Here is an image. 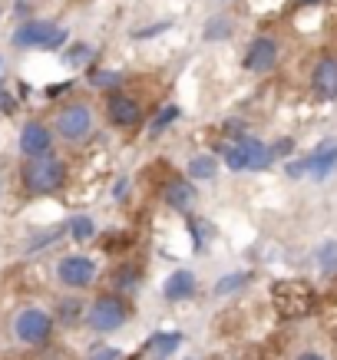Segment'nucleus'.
Instances as JSON below:
<instances>
[{
	"mask_svg": "<svg viewBox=\"0 0 337 360\" xmlns=\"http://www.w3.org/2000/svg\"><path fill=\"white\" fill-rule=\"evenodd\" d=\"M66 182V165L56 159V155H33L23 165V186L33 195H50L56 188H63Z\"/></svg>",
	"mask_w": 337,
	"mask_h": 360,
	"instance_id": "1",
	"label": "nucleus"
},
{
	"mask_svg": "<svg viewBox=\"0 0 337 360\" xmlns=\"http://www.w3.org/2000/svg\"><path fill=\"white\" fill-rule=\"evenodd\" d=\"M132 317V307L129 301L116 291H109V295H99L87 311V324L96 334H113V330H120L126 321Z\"/></svg>",
	"mask_w": 337,
	"mask_h": 360,
	"instance_id": "2",
	"label": "nucleus"
},
{
	"mask_svg": "<svg viewBox=\"0 0 337 360\" xmlns=\"http://www.w3.org/2000/svg\"><path fill=\"white\" fill-rule=\"evenodd\" d=\"M66 44V30L50 20H30L13 30V46L20 50H56Z\"/></svg>",
	"mask_w": 337,
	"mask_h": 360,
	"instance_id": "3",
	"label": "nucleus"
},
{
	"mask_svg": "<svg viewBox=\"0 0 337 360\" xmlns=\"http://www.w3.org/2000/svg\"><path fill=\"white\" fill-rule=\"evenodd\" d=\"M274 307H278V314L281 317H305L311 314V307H314V295H311V288L301 281H281L274 284Z\"/></svg>",
	"mask_w": 337,
	"mask_h": 360,
	"instance_id": "4",
	"label": "nucleus"
},
{
	"mask_svg": "<svg viewBox=\"0 0 337 360\" xmlns=\"http://www.w3.org/2000/svg\"><path fill=\"white\" fill-rule=\"evenodd\" d=\"M56 132L63 136L66 142H83L93 132V112H89L87 103H70L60 110L56 116Z\"/></svg>",
	"mask_w": 337,
	"mask_h": 360,
	"instance_id": "5",
	"label": "nucleus"
},
{
	"mask_svg": "<svg viewBox=\"0 0 337 360\" xmlns=\"http://www.w3.org/2000/svg\"><path fill=\"white\" fill-rule=\"evenodd\" d=\"M106 120L113 122L116 129H136V126H142L146 112H142V103L136 96L109 93L106 96Z\"/></svg>",
	"mask_w": 337,
	"mask_h": 360,
	"instance_id": "6",
	"label": "nucleus"
},
{
	"mask_svg": "<svg viewBox=\"0 0 337 360\" xmlns=\"http://www.w3.org/2000/svg\"><path fill=\"white\" fill-rule=\"evenodd\" d=\"M278 56H281L278 40L261 33V37H255L248 44V50H245V70L255 73V77H265V73H272L274 66H278Z\"/></svg>",
	"mask_w": 337,
	"mask_h": 360,
	"instance_id": "7",
	"label": "nucleus"
},
{
	"mask_svg": "<svg viewBox=\"0 0 337 360\" xmlns=\"http://www.w3.org/2000/svg\"><path fill=\"white\" fill-rule=\"evenodd\" d=\"M13 330H17V338L27 340V344H44V340L50 338V330H53V317L46 314V311H40V307H27V311L17 314Z\"/></svg>",
	"mask_w": 337,
	"mask_h": 360,
	"instance_id": "8",
	"label": "nucleus"
},
{
	"mask_svg": "<svg viewBox=\"0 0 337 360\" xmlns=\"http://www.w3.org/2000/svg\"><path fill=\"white\" fill-rule=\"evenodd\" d=\"M311 93L321 103H334L337 99V56L324 53L311 70Z\"/></svg>",
	"mask_w": 337,
	"mask_h": 360,
	"instance_id": "9",
	"label": "nucleus"
},
{
	"mask_svg": "<svg viewBox=\"0 0 337 360\" xmlns=\"http://www.w3.org/2000/svg\"><path fill=\"white\" fill-rule=\"evenodd\" d=\"M56 274L66 288H87L96 278V262L87 255H66L63 262L56 264Z\"/></svg>",
	"mask_w": 337,
	"mask_h": 360,
	"instance_id": "10",
	"label": "nucleus"
},
{
	"mask_svg": "<svg viewBox=\"0 0 337 360\" xmlns=\"http://www.w3.org/2000/svg\"><path fill=\"white\" fill-rule=\"evenodd\" d=\"M307 179L311 182H324L327 175L337 172V139H324L321 146H317L314 153L307 155Z\"/></svg>",
	"mask_w": 337,
	"mask_h": 360,
	"instance_id": "11",
	"label": "nucleus"
},
{
	"mask_svg": "<svg viewBox=\"0 0 337 360\" xmlns=\"http://www.w3.org/2000/svg\"><path fill=\"white\" fill-rule=\"evenodd\" d=\"M196 186L192 182H185V179H169L163 186V202L165 208H172V212H189V208L196 205Z\"/></svg>",
	"mask_w": 337,
	"mask_h": 360,
	"instance_id": "12",
	"label": "nucleus"
},
{
	"mask_svg": "<svg viewBox=\"0 0 337 360\" xmlns=\"http://www.w3.org/2000/svg\"><path fill=\"white\" fill-rule=\"evenodd\" d=\"M50 146H53V132L46 129L44 122H27L20 129V149L23 155H46L50 153Z\"/></svg>",
	"mask_w": 337,
	"mask_h": 360,
	"instance_id": "13",
	"label": "nucleus"
},
{
	"mask_svg": "<svg viewBox=\"0 0 337 360\" xmlns=\"http://www.w3.org/2000/svg\"><path fill=\"white\" fill-rule=\"evenodd\" d=\"M196 274L189 271V268H179V271H172L169 278H165L163 284V297L165 301H189V297L196 295Z\"/></svg>",
	"mask_w": 337,
	"mask_h": 360,
	"instance_id": "14",
	"label": "nucleus"
},
{
	"mask_svg": "<svg viewBox=\"0 0 337 360\" xmlns=\"http://www.w3.org/2000/svg\"><path fill=\"white\" fill-rule=\"evenodd\" d=\"M241 146H245V155H248V172H261V169H268L274 162L272 155V142H261L255 136H241Z\"/></svg>",
	"mask_w": 337,
	"mask_h": 360,
	"instance_id": "15",
	"label": "nucleus"
},
{
	"mask_svg": "<svg viewBox=\"0 0 337 360\" xmlns=\"http://www.w3.org/2000/svg\"><path fill=\"white\" fill-rule=\"evenodd\" d=\"M215 155H222L225 159V165H229L231 172H245L248 169V155H245V146H241V139H225L215 146Z\"/></svg>",
	"mask_w": 337,
	"mask_h": 360,
	"instance_id": "16",
	"label": "nucleus"
},
{
	"mask_svg": "<svg viewBox=\"0 0 337 360\" xmlns=\"http://www.w3.org/2000/svg\"><path fill=\"white\" fill-rule=\"evenodd\" d=\"M218 172V155H192V162H189V179H196V182H208V179H215Z\"/></svg>",
	"mask_w": 337,
	"mask_h": 360,
	"instance_id": "17",
	"label": "nucleus"
},
{
	"mask_svg": "<svg viewBox=\"0 0 337 360\" xmlns=\"http://www.w3.org/2000/svg\"><path fill=\"white\" fill-rule=\"evenodd\" d=\"M182 334H179V330H172V334H153V338H149V344H146V347L153 350L155 357L163 360V357H169V354H172L175 347H179V344H182Z\"/></svg>",
	"mask_w": 337,
	"mask_h": 360,
	"instance_id": "18",
	"label": "nucleus"
},
{
	"mask_svg": "<svg viewBox=\"0 0 337 360\" xmlns=\"http://www.w3.org/2000/svg\"><path fill=\"white\" fill-rule=\"evenodd\" d=\"M179 116H182V110H179V106H163V110L153 116V122H149V136H163V132L169 129Z\"/></svg>",
	"mask_w": 337,
	"mask_h": 360,
	"instance_id": "19",
	"label": "nucleus"
},
{
	"mask_svg": "<svg viewBox=\"0 0 337 360\" xmlns=\"http://www.w3.org/2000/svg\"><path fill=\"white\" fill-rule=\"evenodd\" d=\"M142 281V271L136 268V264H122L120 271H116V278H113V288H120V291H136Z\"/></svg>",
	"mask_w": 337,
	"mask_h": 360,
	"instance_id": "20",
	"label": "nucleus"
},
{
	"mask_svg": "<svg viewBox=\"0 0 337 360\" xmlns=\"http://www.w3.org/2000/svg\"><path fill=\"white\" fill-rule=\"evenodd\" d=\"M93 235H96V225H93V219H87V215H77V219L70 221V238L89 241Z\"/></svg>",
	"mask_w": 337,
	"mask_h": 360,
	"instance_id": "21",
	"label": "nucleus"
},
{
	"mask_svg": "<svg viewBox=\"0 0 337 360\" xmlns=\"http://www.w3.org/2000/svg\"><path fill=\"white\" fill-rule=\"evenodd\" d=\"M317 262L327 274H337V241H324L317 245Z\"/></svg>",
	"mask_w": 337,
	"mask_h": 360,
	"instance_id": "22",
	"label": "nucleus"
},
{
	"mask_svg": "<svg viewBox=\"0 0 337 360\" xmlns=\"http://www.w3.org/2000/svg\"><path fill=\"white\" fill-rule=\"evenodd\" d=\"M248 281H251V274H245V271H239V274H225L222 281H215V295H231V291L245 288Z\"/></svg>",
	"mask_w": 337,
	"mask_h": 360,
	"instance_id": "23",
	"label": "nucleus"
},
{
	"mask_svg": "<svg viewBox=\"0 0 337 360\" xmlns=\"http://www.w3.org/2000/svg\"><path fill=\"white\" fill-rule=\"evenodd\" d=\"M231 33V23H229V17H215V20L205 27V37L208 40H225Z\"/></svg>",
	"mask_w": 337,
	"mask_h": 360,
	"instance_id": "24",
	"label": "nucleus"
},
{
	"mask_svg": "<svg viewBox=\"0 0 337 360\" xmlns=\"http://www.w3.org/2000/svg\"><path fill=\"white\" fill-rule=\"evenodd\" d=\"M120 73H113V70H96L93 77H89V83L99 89H113V86H120Z\"/></svg>",
	"mask_w": 337,
	"mask_h": 360,
	"instance_id": "25",
	"label": "nucleus"
},
{
	"mask_svg": "<svg viewBox=\"0 0 337 360\" xmlns=\"http://www.w3.org/2000/svg\"><path fill=\"white\" fill-rule=\"evenodd\" d=\"M307 169H311V165H307V155H305V159H294V162L284 165L288 179H307Z\"/></svg>",
	"mask_w": 337,
	"mask_h": 360,
	"instance_id": "26",
	"label": "nucleus"
},
{
	"mask_svg": "<svg viewBox=\"0 0 337 360\" xmlns=\"http://www.w3.org/2000/svg\"><path fill=\"white\" fill-rule=\"evenodd\" d=\"M80 311H83V307H80L77 301H63V304H60V317H63L66 324H73L80 317Z\"/></svg>",
	"mask_w": 337,
	"mask_h": 360,
	"instance_id": "27",
	"label": "nucleus"
},
{
	"mask_svg": "<svg viewBox=\"0 0 337 360\" xmlns=\"http://www.w3.org/2000/svg\"><path fill=\"white\" fill-rule=\"evenodd\" d=\"M291 149H294V142H291V139H278V142H272V155H274V159H284V155H291Z\"/></svg>",
	"mask_w": 337,
	"mask_h": 360,
	"instance_id": "28",
	"label": "nucleus"
},
{
	"mask_svg": "<svg viewBox=\"0 0 337 360\" xmlns=\"http://www.w3.org/2000/svg\"><path fill=\"white\" fill-rule=\"evenodd\" d=\"M89 360H120V350H116V347H103V350H96Z\"/></svg>",
	"mask_w": 337,
	"mask_h": 360,
	"instance_id": "29",
	"label": "nucleus"
},
{
	"mask_svg": "<svg viewBox=\"0 0 337 360\" xmlns=\"http://www.w3.org/2000/svg\"><path fill=\"white\" fill-rule=\"evenodd\" d=\"M298 360H324V357H321V354H314V350H307V354H301Z\"/></svg>",
	"mask_w": 337,
	"mask_h": 360,
	"instance_id": "30",
	"label": "nucleus"
},
{
	"mask_svg": "<svg viewBox=\"0 0 337 360\" xmlns=\"http://www.w3.org/2000/svg\"><path fill=\"white\" fill-rule=\"evenodd\" d=\"M298 7H311V4H321V0H294Z\"/></svg>",
	"mask_w": 337,
	"mask_h": 360,
	"instance_id": "31",
	"label": "nucleus"
}]
</instances>
